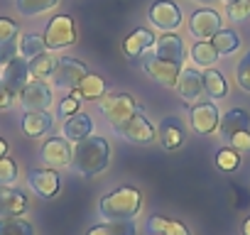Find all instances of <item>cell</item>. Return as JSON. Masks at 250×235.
<instances>
[{
  "label": "cell",
  "mask_w": 250,
  "mask_h": 235,
  "mask_svg": "<svg viewBox=\"0 0 250 235\" xmlns=\"http://www.w3.org/2000/svg\"><path fill=\"white\" fill-rule=\"evenodd\" d=\"M174 88H177L179 98H184L189 105H194L204 96V74L199 69H194V66H184Z\"/></svg>",
  "instance_id": "14"
},
{
  "label": "cell",
  "mask_w": 250,
  "mask_h": 235,
  "mask_svg": "<svg viewBox=\"0 0 250 235\" xmlns=\"http://www.w3.org/2000/svg\"><path fill=\"white\" fill-rule=\"evenodd\" d=\"M15 100H18V96L0 81V110H10L15 105Z\"/></svg>",
  "instance_id": "41"
},
{
  "label": "cell",
  "mask_w": 250,
  "mask_h": 235,
  "mask_svg": "<svg viewBox=\"0 0 250 235\" xmlns=\"http://www.w3.org/2000/svg\"><path fill=\"white\" fill-rule=\"evenodd\" d=\"M155 39L157 37L147 27H138V30H133L128 37L123 39V52H125L128 59H143L155 47Z\"/></svg>",
  "instance_id": "20"
},
{
  "label": "cell",
  "mask_w": 250,
  "mask_h": 235,
  "mask_svg": "<svg viewBox=\"0 0 250 235\" xmlns=\"http://www.w3.org/2000/svg\"><path fill=\"white\" fill-rule=\"evenodd\" d=\"M57 61H59V57H54L52 52H44V54L30 59V61H27L30 76H32V78H40V81L52 78V74H54V69H57Z\"/></svg>",
  "instance_id": "27"
},
{
  "label": "cell",
  "mask_w": 250,
  "mask_h": 235,
  "mask_svg": "<svg viewBox=\"0 0 250 235\" xmlns=\"http://www.w3.org/2000/svg\"><path fill=\"white\" fill-rule=\"evenodd\" d=\"M248 3H250V0H248Z\"/></svg>",
  "instance_id": "46"
},
{
  "label": "cell",
  "mask_w": 250,
  "mask_h": 235,
  "mask_svg": "<svg viewBox=\"0 0 250 235\" xmlns=\"http://www.w3.org/2000/svg\"><path fill=\"white\" fill-rule=\"evenodd\" d=\"M152 57H160V59H167V61H179L184 64V57H187V49H184V42L177 32H165L162 37L155 39V47L152 52H147Z\"/></svg>",
  "instance_id": "18"
},
{
  "label": "cell",
  "mask_w": 250,
  "mask_h": 235,
  "mask_svg": "<svg viewBox=\"0 0 250 235\" xmlns=\"http://www.w3.org/2000/svg\"><path fill=\"white\" fill-rule=\"evenodd\" d=\"M110 164V145L105 137H98V135H88L86 140L76 142L74 145V159H71V167L79 176H96L101 174L105 167Z\"/></svg>",
  "instance_id": "1"
},
{
  "label": "cell",
  "mask_w": 250,
  "mask_h": 235,
  "mask_svg": "<svg viewBox=\"0 0 250 235\" xmlns=\"http://www.w3.org/2000/svg\"><path fill=\"white\" fill-rule=\"evenodd\" d=\"M40 157L44 159L47 167L52 169H64V167H71V159H74V147L66 137H47L42 142V150H40Z\"/></svg>",
  "instance_id": "11"
},
{
  "label": "cell",
  "mask_w": 250,
  "mask_h": 235,
  "mask_svg": "<svg viewBox=\"0 0 250 235\" xmlns=\"http://www.w3.org/2000/svg\"><path fill=\"white\" fill-rule=\"evenodd\" d=\"M152 27L162 30V32H177L182 27V8L174 3V0H157L152 3L150 13H147Z\"/></svg>",
  "instance_id": "10"
},
{
  "label": "cell",
  "mask_w": 250,
  "mask_h": 235,
  "mask_svg": "<svg viewBox=\"0 0 250 235\" xmlns=\"http://www.w3.org/2000/svg\"><path fill=\"white\" fill-rule=\"evenodd\" d=\"M57 3L59 0H15V8L25 18H37V15L49 13L52 8H57Z\"/></svg>",
  "instance_id": "32"
},
{
  "label": "cell",
  "mask_w": 250,
  "mask_h": 235,
  "mask_svg": "<svg viewBox=\"0 0 250 235\" xmlns=\"http://www.w3.org/2000/svg\"><path fill=\"white\" fill-rule=\"evenodd\" d=\"M243 130H250V113L248 110L230 108V110H226L221 115V120H218V135L223 140H230V137H235Z\"/></svg>",
  "instance_id": "21"
},
{
  "label": "cell",
  "mask_w": 250,
  "mask_h": 235,
  "mask_svg": "<svg viewBox=\"0 0 250 235\" xmlns=\"http://www.w3.org/2000/svg\"><path fill=\"white\" fill-rule=\"evenodd\" d=\"M230 147L238 155H250V130H243L235 137H230Z\"/></svg>",
  "instance_id": "39"
},
{
  "label": "cell",
  "mask_w": 250,
  "mask_h": 235,
  "mask_svg": "<svg viewBox=\"0 0 250 235\" xmlns=\"http://www.w3.org/2000/svg\"><path fill=\"white\" fill-rule=\"evenodd\" d=\"M211 44L216 47V52H218L221 57H228V54H233V52L240 49V35H238L235 30H230V27H223V30H218V32L213 35Z\"/></svg>",
  "instance_id": "29"
},
{
  "label": "cell",
  "mask_w": 250,
  "mask_h": 235,
  "mask_svg": "<svg viewBox=\"0 0 250 235\" xmlns=\"http://www.w3.org/2000/svg\"><path fill=\"white\" fill-rule=\"evenodd\" d=\"M30 206V198L22 189L13 186H3L0 184V218H8V215H22Z\"/></svg>",
  "instance_id": "19"
},
{
  "label": "cell",
  "mask_w": 250,
  "mask_h": 235,
  "mask_svg": "<svg viewBox=\"0 0 250 235\" xmlns=\"http://www.w3.org/2000/svg\"><path fill=\"white\" fill-rule=\"evenodd\" d=\"M76 42V25L69 15H54L44 27V44L49 52L66 49Z\"/></svg>",
  "instance_id": "5"
},
{
  "label": "cell",
  "mask_w": 250,
  "mask_h": 235,
  "mask_svg": "<svg viewBox=\"0 0 250 235\" xmlns=\"http://www.w3.org/2000/svg\"><path fill=\"white\" fill-rule=\"evenodd\" d=\"M18 103L22 105V110H49L54 103V91L44 81L30 78L18 93Z\"/></svg>",
  "instance_id": "9"
},
{
  "label": "cell",
  "mask_w": 250,
  "mask_h": 235,
  "mask_svg": "<svg viewBox=\"0 0 250 235\" xmlns=\"http://www.w3.org/2000/svg\"><path fill=\"white\" fill-rule=\"evenodd\" d=\"M228 93V81L218 69H204V96L208 98H223Z\"/></svg>",
  "instance_id": "28"
},
{
  "label": "cell",
  "mask_w": 250,
  "mask_h": 235,
  "mask_svg": "<svg viewBox=\"0 0 250 235\" xmlns=\"http://www.w3.org/2000/svg\"><path fill=\"white\" fill-rule=\"evenodd\" d=\"M0 235H35V225L22 215L0 218Z\"/></svg>",
  "instance_id": "31"
},
{
  "label": "cell",
  "mask_w": 250,
  "mask_h": 235,
  "mask_svg": "<svg viewBox=\"0 0 250 235\" xmlns=\"http://www.w3.org/2000/svg\"><path fill=\"white\" fill-rule=\"evenodd\" d=\"M226 15H228V20L243 22L250 15V3L248 0H233V3H228V8H226Z\"/></svg>",
  "instance_id": "36"
},
{
  "label": "cell",
  "mask_w": 250,
  "mask_h": 235,
  "mask_svg": "<svg viewBox=\"0 0 250 235\" xmlns=\"http://www.w3.org/2000/svg\"><path fill=\"white\" fill-rule=\"evenodd\" d=\"M157 140H160L162 147L169 150V152L179 150V147L184 145V140H187L184 123L179 120L177 115H167V118H162V123H160V128H157Z\"/></svg>",
  "instance_id": "16"
},
{
  "label": "cell",
  "mask_w": 250,
  "mask_h": 235,
  "mask_svg": "<svg viewBox=\"0 0 250 235\" xmlns=\"http://www.w3.org/2000/svg\"><path fill=\"white\" fill-rule=\"evenodd\" d=\"M143 211V191L135 186H118L98 201V213L105 220H135Z\"/></svg>",
  "instance_id": "2"
},
{
  "label": "cell",
  "mask_w": 250,
  "mask_h": 235,
  "mask_svg": "<svg viewBox=\"0 0 250 235\" xmlns=\"http://www.w3.org/2000/svg\"><path fill=\"white\" fill-rule=\"evenodd\" d=\"M27 184L40 198H54L62 189V176L52 167H35L27 172Z\"/></svg>",
  "instance_id": "12"
},
{
  "label": "cell",
  "mask_w": 250,
  "mask_h": 235,
  "mask_svg": "<svg viewBox=\"0 0 250 235\" xmlns=\"http://www.w3.org/2000/svg\"><path fill=\"white\" fill-rule=\"evenodd\" d=\"M123 140H128L133 145H152L157 140V128L147 120V118L138 110L133 118H128L125 123H120L118 128H113Z\"/></svg>",
  "instance_id": "6"
},
{
  "label": "cell",
  "mask_w": 250,
  "mask_h": 235,
  "mask_svg": "<svg viewBox=\"0 0 250 235\" xmlns=\"http://www.w3.org/2000/svg\"><path fill=\"white\" fill-rule=\"evenodd\" d=\"M201 3H208V0H201Z\"/></svg>",
  "instance_id": "45"
},
{
  "label": "cell",
  "mask_w": 250,
  "mask_h": 235,
  "mask_svg": "<svg viewBox=\"0 0 250 235\" xmlns=\"http://www.w3.org/2000/svg\"><path fill=\"white\" fill-rule=\"evenodd\" d=\"M235 81H238V86L245 93H250V52H245L243 59L238 61V66H235Z\"/></svg>",
  "instance_id": "35"
},
{
  "label": "cell",
  "mask_w": 250,
  "mask_h": 235,
  "mask_svg": "<svg viewBox=\"0 0 250 235\" xmlns=\"http://www.w3.org/2000/svg\"><path fill=\"white\" fill-rule=\"evenodd\" d=\"M79 105H81L79 93H76V91H69V96L62 98V103H59V108H57V115H59V118H69V115L79 113Z\"/></svg>",
  "instance_id": "37"
},
{
  "label": "cell",
  "mask_w": 250,
  "mask_h": 235,
  "mask_svg": "<svg viewBox=\"0 0 250 235\" xmlns=\"http://www.w3.org/2000/svg\"><path fill=\"white\" fill-rule=\"evenodd\" d=\"M18 174H20V167L13 157H0V184L3 186H13L18 181Z\"/></svg>",
  "instance_id": "34"
},
{
  "label": "cell",
  "mask_w": 250,
  "mask_h": 235,
  "mask_svg": "<svg viewBox=\"0 0 250 235\" xmlns=\"http://www.w3.org/2000/svg\"><path fill=\"white\" fill-rule=\"evenodd\" d=\"M86 74H88V69L79 59H74V57H59L57 69L52 74V83H54V88H62V91H76L79 83L86 78Z\"/></svg>",
  "instance_id": "7"
},
{
  "label": "cell",
  "mask_w": 250,
  "mask_h": 235,
  "mask_svg": "<svg viewBox=\"0 0 250 235\" xmlns=\"http://www.w3.org/2000/svg\"><path fill=\"white\" fill-rule=\"evenodd\" d=\"M98 108L105 118V123L110 128H118L120 123H125L128 118L138 113V100L130 93H105L98 100Z\"/></svg>",
  "instance_id": "3"
},
{
  "label": "cell",
  "mask_w": 250,
  "mask_h": 235,
  "mask_svg": "<svg viewBox=\"0 0 250 235\" xmlns=\"http://www.w3.org/2000/svg\"><path fill=\"white\" fill-rule=\"evenodd\" d=\"M182 64L179 61H167V59H160V57H152V54H145L143 57V71L160 86L165 88H174L177 86V78L182 74Z\"/></svg>",
  "instance_id": "8"
},
{
  "label": "cell",
  "mask_w": 250,
  "mask_h": 235,
  "mask_svg": "<svg viewBox=\"0 0 250 235\" xmlns=\"http://www.w3.org/2000/svg\"><path fill=\"white\" fill-rule=\"evenodd\" d=\"M243 235H250V215H248L245 223H243Z\"/></svg>",
  "instance_id": "43"
},
{
  "label": "cell",
  "mask_w": 250,
  "mask_h": 235,
  "mask_svg": "<svg viewBox=\"0 0 250 235\" xmlns=\"http://www.w3.org/2000/svg\"><path fill=\"white\" fill-rule=\"evenodd\" d=\"M30 66H27V59L22 57H15L13 61H8L5 66H0V81H3L15 96L22 91V86L30 81Z\"/></svg>",
  "instance_id": "17"
},
{
  "label": "cell",
  "mask_w": 250,
  "mask_h": 235,
  "mask_svg": "<svg viewBox=\"0 0 250 235\" xmlns=\"http://www.w3.org/2000/svg\"><path fill=\"white\" fill-rule=\"evenodd\" d=\"M15 57H20V52H18V39H10V42L0 44V66H5V64L13 61Z\"/></svg>",
  "instance_id": "40"
},
{
  "label": "cell",
  "mask_w": 250,
  "mask_h": 235,
  "mask_svg": "<svg viewBox=\"0 0 250 235\" xmlns=\"http://www.w3.org/2000/svg\"><path fill=\"white\" fill-rule=\"evenodd\" d=\"M88 135H93V120H91L88 113H81L79 110V113L69 115L66 120H64V125H62V137H66L71 145L86 140Z\"/></svg>",
  "instance_id": "22"
},
{
  "label": "cell",
  "mask_w": 250,
  "mask_h": 235,
  "mask_svg": "<svg viewBox=\"0 0 250 235\" xmlns=\"http://www.w3.org/2000/svg\"><path fill=\"white\" fill-rule=\"evenodd\" d=\"M218 30H223L221 13H216L211 8H199V10L191 13V20H189L191 37H196V39H213V35Z\"/></svg>",
  "instance_id": "13"
},
{
  "label": "cell",
  "mask_w": 250,
  "mask_h": 235,
  "mask_svg": "<svg viewBox=\"0 0 250 235\" xmlns=\"http://www.w3.org/2000/svg\"><path fill=\"white\" fill-rule=\"evenodd\" d=\"M86 235H138L135 220H105L98 225H91Z\"/></svg>",
  "instance_id": "24"
},
{
  "label": "cell",
  "mask_w": 250,
  "mask_h": 235,
  "mask_svg": "<svg viewBox=\"0 0 250 235\" xmlns=\"http://www.w3.org/2000/svg\"><path fill=\"white\" fill-rule=\"evenodd\" d=\"M147 230H150L152 235H191L184 223L169 220V218H165V215H152V218L147 220Z\"/></svg>",
  "instance_id": "26"
},
{
  "label": "cell",
  "mask_w": 250,
  "mask_h": 235,
  "mask_svg": "<svg viewBox=\"0 0 250 235\" xmlns=\"http://www.w3.org/2000/svg\"><path fill=\"white\" fill-rule=\"evenodd\" d=\"M76 93H79V98L81 100H101L105 93H108V86H105V78H101L98 74H86V78L79 83V88H76Z\"/></svg>",
  "instance_id": "23"
},
{
  "label": "cell",
  "mask_w": 250,
  "mask_h": 235,
  "mask_svg": "<svg viewBox=\"0 0 250 235\" xmlns=\"http://www.w3.org/2000/svg\"><path fill=\"white\" fill-rule=\"evenodd\" d=\"M218 52H216V47L211 44V39H199L194 47H191V61L196 64V66H201V69H211L216 61H218Z\"/></svg>",
  "instance_id": "30"
},
{
  "label": "cell",
  "mask_w": 250,
  "mask_h": 235,
  "mask_svg": "<svg viewBox=\"0 0 250 235\" xmlns=\"http://www.w3.org/2000/svg\"><path fill=\"white\" fill-rule=\"evenodd\" d=\"M8 150H10L8 140H3V137H0V157H5V155H8Z\"/></svg>",
  "instance_id": "42"
},
{
  "label": "cell",
  "mask_w": 250,
  "mask_h": 235,
  "mask_svg": "<svg viewBox=\"0 0 250 235\" xmlns=\"http://www.w3.org/2000/svg\"><path fill=\"white\" fill-rule=\"evenodd\" d=\"M218 120H221V110L213 100H199L189 108V123H191V133L208 137L218 130Z\"/></svg>",
  "instance_id": "4"
},
{
  "label": "cell",
  "mask_w": 250,
  "mask_h": 235,
  "mask_svg": "<svg viewBox=\"0 0 250 235\" xmlns=\"http://www.w3.org/2000/svg\"><path fill=\"white\" fill-rule=\"evenodd\" d=\"M20 128L27 137L32 140H40L44 135L52 133L54 128V118L49 115V110H25L22 118H20Z\"/></svg>",
  "instance_id": "15"
},
{
  "label": "cell",
  "mask_w": 250,
  "mask_h": 235,
  "mask_svg": "<svg viewBox=\"0 0 250 235\" xmlns=\"http://www.w3.org/2000/svg\"><path fill=\"white\" fill-rule=\"evenodd\" d=\"M18 52H20V57L22 59H35V57H40V54H44V52H49L47 49V44H44V35H37V32H27V35H20L18 37Z\"/></svg>",
  "instance_id": "25"
},
{
  "label": "cell",
  "mask_w": 250,
  "mask_h": 235,
  "mask_svg": "<svg viewBox=\"0 0 250 235\" xmlns=\"http://www.w3.org/2000/svg\"><path fill=\"white\" fill-rule=\"evenodd\" d=\"M216 167L221 169V172H235L238 167H240V155L233 150V147H221L218 152H216Z\"/></svg>",
  "instance_id": "33"
},
{
  "label": "cell",
  "mask_w": 250,
  "mask_h": 235,
  "mask_svg": "<svg viewBox=\"0 0 250 235\" xmlns=\"http://www.w3.org/2000/svg\"><path fill=\"white\" fill-rule=\"evenodd\" d=\"M226 3H233V0H226Z\"/></svg>",
  "instance_id": "44"
},
{
  "label": "cell",
  "mask_w": 250,
  "mask_h": 235,
  "mask_svg": "<svg viewBox=\"0 0 250 235\" xmlns=\"http://www.w3.org/2000/svg\"><path fill=\"white\" fill-rule=\"evenodd\" d=\"M20 37V27L15 20L10 18H0V44L3 42H10V39H18Z\"/></svg>",
  "instance_id": "38"
}]
</instances>
